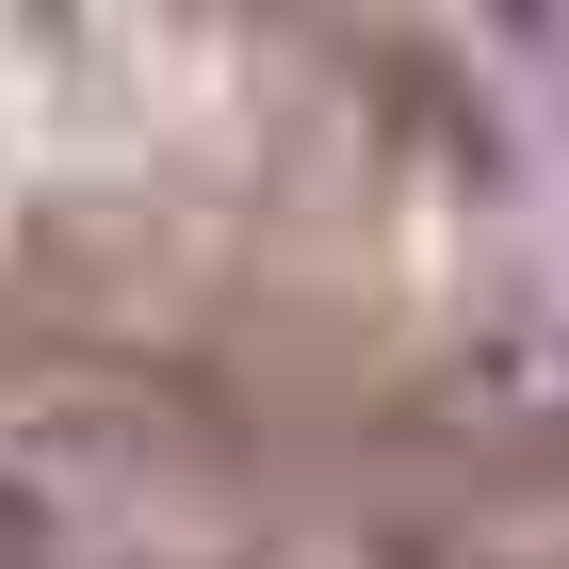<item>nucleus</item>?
Instances as JSON below:
<instances>
[{"instance_id": "1", "label": "nucleus", "mask_w": 569, "mask_h": 569, "mask_svg": "<svg viewBox=\"0 0 569 569\" xmlns=\"http://www.w3.org/2000/svg\"><path fill=\"white\" fill-rule=\"evenodd\" d=\"M456 423L505 456H569V326H488L456 358Z\"/></svg>"}, {"instance_id": "2", "label": "nucleus", "mask_w": 569, "mask_h": 569, "mask_svg": "<svg viewBox=\"0 0 569 569\" xmlns=\"http://www.w3.org/2000/svg\"><path fill=\"white\" fill-rule=\"evenodd\" d=\"M0 569H49V521H33V488H0Z\"/></svg>"}]
</instances>
